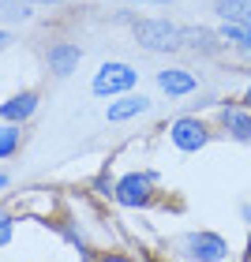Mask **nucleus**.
<instances>
[{"instance_id":"obj_17","label":"nucleus","mask_w":251,"mask_h":262,"mask_svg":"<svg viewBox=\"0 0 251 262\" xmlns=\"http://www.w3.org/2000/svg\"><path fill=\"white\" fill-rule=\"evenodd\" d=\"M30 4H64V0H30Z\"/></svg>"},{"instance_id":"obj_11","label":"nucleus","mask_w":251,"mask_h":262,"mask_svg":"<svg viewBox=\"0 0 251 262\" xmlns=\"http://www.w3.org/2000/svg\"><path fill=\"white\" fill-rule=\"evenodd\" d=\"M218 15L225 23H244V27H251V0H218Z\"/></svg>"},{"instance_id":"obj_19","label":"nucleus","mask_w":251,"mask_h":262,"mask_svg":"<svg viewBox=\"0 0 251 262\" xmlns=\"http://www.w3.org/2000/svg\"><path fill=\"white\" fill-rule=\"evenodd\" d=\"M240 53H244V56H247V60H251V49H240Z\"/></svg>"},{"instance_id":"obj_16","label":"nucleus","mask_w":251,"mask_h":262,"mask_svg":"<svg viewBox=\"0 0 251 262\" xmlns=\"http://www.w3.org/2000/svg\"><path fill=\"white\" fill-rule=\"evenodd\" d=\"M8 45H11V34H8V30H0V53H4Z\"/></svg>"},{"instance_id":"obj_3","label":"nucleus","mask_w":251,"mask_h":262,"mask_svg":"<svg viewBox=\"0 0 251 262\" xmlns=\"http://www.w3.org/2000/svg\"><path fill=\"white\" fill-rule=\"evenodd\" d=\"M169 139H173V146L176 150H184V154H195L206 146V139H210V131L202 120H191V116H180L173 127H169Z\"/></svg>"},{"instance_id":"obj_12","label":"nucleus","mask_w":251,"mask_h":262,"mask_svg":"<svg viewBox=\"0 0 251 262\" xmlns=\"http://www.w3.org/2000/svg\"><path fill=\"white\" fill-rule=\"evenodd\" d=\"M221 120H225V127H229L233 139H240V142L251 139V116H247V113H240V109H225Z\"/></svg>"},{"instance_id":"obj_13","label":"nucleus","mask_w":251,"mask_h":262,"mask_svg":"<svg viewBox=\"0 0 251 262\" xmlns=\"http://www.w3.org/2000/svg\"><path fill=\"white\" fill-rule=\"evenodd\" d=\"M15 150H19V127L4 124V127H0V158H11Z\"/></svg>"},{"instance_id":"obj_10","label":"nucleus","mask_w":251,"mask_h":262,"mask_svg":"<svg viewBox=\"0 0 251 262\" xmlns=\"http://www.w3.org/2000/svg\"><path fill=\"white\" fill-rule=\"evenodd\" d=\"M180 45H187V49H195V53H214L218 49V34L206 30V27H184Z\"/></svg>"},{"instance_id":"obj_18","label":"nucleus","mask_w":251,"mask_h":262,"mask_svg":"<svg viewBox=\"0 0 251 262\" xmlns=\"http://www.w3.org/2000/svg\"><path fill=\"white\" fill-rule=\"evenodd\" d=\"M244 101H247V109H251V86H247V94H244Z\"/></svg>"},{"instance_id":"obj_4","label":"nucleus","mask_w":251,"mask_h":262,"mask_svg":"<svg viewBox=\"0 0 251 262\" xmlns=\"http://www.w3.org/2000/svg\"><path fill=\"white\" fill-rule=\"evenodd\" d=\"M116 202L120 206H147L150 202V176H139V172H131V176H124L120 184H116Z\"/></svg>"},{"instance_id":"obj_14","label":"nucleus","mask_w":251,"mask_h":262,"mask_svg":"<svg viewBox=\"0 0 251 262\" xmlns=\"http://www.w3.org/2000/svg\"><path fill=\"white\" fill-rule=\"evenodd\" d=\"M4 19H30V0H0Z\"/></svg>"},{"instance_id":"obj_8","label":"nucleus","mask_w":251,"mask_h":262,"mask_svg":"<svg viewBox=\"0 0 251 262\" xmlns=\"http://www.w3.org/2000/svg\"><path fill=\"white\" fill-rule=\"evenodd\" d=\"M34 109H38V94L23 90V94H15V98H8L4 105H0V116H4L8 124H15V120L23 124V120H27V116H30Z\"/></svg>"},{"instance_id":"obj_9","label":"nucleus","mask_w":251,"mask_h":262,"mask_svg":"<svg viewBox=\"0 0 251 262\" xmlns=\"http://www.w3.org/2000/svg\"><path fill=\"white\" fill-rule=\"evenodd\" d=\"M150 109V98H142V94H128V98H120V101H113L109 105V120L113 124H120V120H131V116H139V113H147Z\"/></svg>"},{"instance_id":"obj_6","label":"nucleus","mask_w":251,"mask_h":262,"mask_svg":"<svg viewBox=\"0 0 251 262\" xmlns=\"http://www.w3.org/2000/svg\"><path fill=\"white\" fill-rule=\"evenodd\" d=\"M79 60H82V49L79 45H71V41H56L53 49H49V68H53V75H71V71L79 68Z\"/></svg>"},{"instance_id":"obj_20","label":"nucleus","mask_w":251,"mask_h":262,"mask_svg":"<svg viewBox=\"0 0 251 262\" xmlns=\"http://www.w3.org/2000/svg\"><path fill=\"white\" fill-rule=\"evenodd\" d=\"M154 4H169V0H154Z\"/></svg>"},{"instance_id":"obj_1","label":"nucleus","mask_w":251,"mask_h":262,"mask_svg":"<svg viewBox=\"0 0 251 262\" xmlns=\"http://www.w3.org/2000/svg\"><path fill=\"white\" fill-rule=\"evenodd\" d=\"M135 38H139L142 49H150V53L180 49V27H173L169 19H142V23H135Z\"/></svg>"},{"instance_id":"obj_5","label":"nucleus","mask_w":251,"mask_h":262,"mask_svg":"<svg viewBox=\"0 0 251 262\" xmlns=\"http://www.w3.org/2000/svg\"><path fill=\"white\" fill-rule=\"evenodd\" d=\"M187 247H191V258H199V262H221L225 255H229V244H225L218 232H199V236H191Z\"/></svg>"},{"instance_id":"obj_7","label":"nucleus","mask_w":251,"mask_h":262,"mask_svg":"<svg viewBox=\"0 0 251 262\" xmlns=\"http://www.w3.org/2000/svg\"><path fill=\"white\" fill-rule=\"evenodd\" d=\"M158 86L169 94V98H180V94H191L199 82H195V75L184 71V68H165V71H158Z\"/></svg>"},{"instance_id":"obj_15","label":"nucleus","mask_w":251,"mask_h":262,"mask_svg":"<svg viewBox=\"0 0 251 262\" xmlns=\"http://www.w3.org/2000/svg\"><path fill=\"white\" fill-rule=\"evenodd\" d=\"M11 229H15V221H11L8 213H0V247L11 244Z\"/></svg>"},{"instance_id":"obj_2","label":"nucleus","mask_w":251,"mask_h":262,"mask_svg":"<svg viewBox=\"0 0 251 262\" xmlns=\"http://www.w3.org/2000/svg\"><path fill=\"white\" fill-rule=\"evenodd\" d=\"M135 68L131 64H101V71L94 75V82H90V90L98 94V98H109V94H124V90H131L135 86Z\"/></svg>"}]
</instances>
